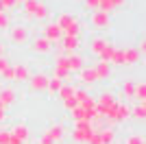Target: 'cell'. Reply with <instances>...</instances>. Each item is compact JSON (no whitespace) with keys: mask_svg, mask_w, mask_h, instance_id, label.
Instances as JSON below:
<instances>
[{"mask_svg":"<svg viewBox=\"0 0 146 144\" xmlns=\"http://www.w3.org/2000/svg\"><path fill=\"white\" fill-rule=\"evenodd\" d=\"M57 26L61 29V33L63 35H68V37H79L81 35V22L76 18H74L72 13H59V18H57Z\"/></svg>","mask_w":146,"mask_h":144,"instance_id":"6da1fadb","label":"cell"},{"mask_svg":"<svg viewBox=\"0 0 146 144\" xmlns=\"http://www.w3.org/2000/svg\"><path fill=\"white\" fill-rule=\"evenodd\" d=\"M129 116H131V107H129L124 101H118L116 105H113V109H111V111L105 116L103 120H105L109 127H113V125H122V122H127Z\"/></svg>","mask_w":146,"mask_h":144,"instance_id":"7a4b0ae2","label":"cell"},{"mask_svg":"<svg viewBox=\"0 0 146 144\" xmlns=\"http://www.w3.org/2000/svg\"><path fill=\"white\" fill-rule=\"evenodd\" d=\"M92 133H94V129H92V122L79 120V122H74V129L70 131V138H72L74 144H87V140H90Z\"/></svg>","mask_w":146,"mask_h":144,"instance_id":"3957f363","label":"cell"},{"mask_svg":"<svg viewBox=\"0 0 146 144\" xmlns=\"http://www.w3.org/2000/svg\"><path fill=\"white\" fill-rule=\"evenodd\" d=\"M116 103H118V98H116L113 92H103V94L96 98V105H94V107H96V114L100 116V118H105V116L113 109Z\"/></svg>","mask_w":146,"mask_h":144,"instance_id":"277c9868","label":"cell"},{"mask_svg":"<svg viewBox=\"0 0 146 144\" xmlns=\"http://www.w3.org/2000/svg\"><path fill=\"white\" fill-rule=\"evenodd\" d=\"M9 133H11V144H26L31 140V129L24 122H15L9 129Z\"/></svg>","mask_w":146,"mask_h":144,"instance_id":"5b68a950","label":"cell"},{"mask_svg":"<svg viewBox=\"0 0 146 144\" xmlns=\"http://www.w3.org/2000/svg\"><path fill=\"white\" fill-rule=\"evenodd\" d=\"M29 37H31V31L24 24H15V26L9 29V39H11L13 44H18V46H24V44L29 42Z\"/></svg>","mask_w":146,"mask_h":144,"instance_id":"8992f818","label":"cell"},{"mask_svg":"<svg viewBox=\"0 0 146 144\" xmlns=\"http://www.w3.org/2000/svg\"><path fill=\"white\" fill-rule=\"evenodd\" d=\"M48 74H44V72H35V74H31L29 77V90L31 92H46V85H48Z\"/></svg>","mask_w":146,"mask_h":144,"instance_id":"52a82bcc","label":"cell"},{"mask_svg":"<svg viewBox=\"0 0 146 144\" xmlns=\"http://www.w3.org/2000/svg\"><path fill=\"white\" fill-rule=\"evenodd\" d=\"M44 133H46V135H48V138L52 140L55 144H59V142H63L68 129H66V125H63V122H52V125H50Z\"/></svg>","mask_w":146,"mask_h":144,"instance_id":"ba28073f","label":"cell"},{"mask_svg":"<svg viewBox=\"0 0 146 144\" xmlns=\"http://www.w3.org/2000/svg\"><path fill=\"white\" fill-rule=\"evenodd\" d=\"M92 26H94L96 31L111 29V15L109 13H103V11H94L92 13Z\"/></svg>","mask_w":146,"mask_h":144,"instance_id":"9c48e42d","label":"cell"},{"mask_svg":"<svg viewBox=\"0 0 146 144\" xmlns=\"http://www.w3.org/2000/svg\"><path fill=\"white\" fill-rule=\"evenodd\" d=\"M52 77L59 79V81L70 79V70H68V66H66V55H63V53L55 59V70H52Z\"/></svg>","mask_w":146,"mask_h":144,"instance_id":"30bf717a","label":"cell"},{"mask_svg":"<svg viewBox=\"0 0 146 144\" xmlns=\"http://www.w3.org/2000/svg\"><path fill=\"white\" fill-rule=\"evenodd\" d=\"M42 37H46L50 44H59L61 37H63V33H61V29L57 26V22H50V24L44 26V35Z\"/></svg>","mask_w":146,"mask_h":144,"instance_id":"8fae6325","label":"cell"},{"mask_svg":"<svg viewBox=\"0 0 146 144\" xmlns=\"http://www.w3.org/2000/svg\"><path fill=\"white\" fill-rule=\"evenodd\" d=\"M59 50L63 55L76 53V50H79V37H68V35H63V37H61V42H59Z\"/></svg>","mask_w":146,"mask_h":144,"instance_id":"7c38bea8","label":"cell"},{"mask_svg":"<svg viewBox=\"0 0 146 144\" xmlns=\"http://www.w3.org/2000/svg\"><path fill=\"white\" fill-rule=\"evenodd\" d=\"M66 66H68V70H70V74H72V72H79L81 68H85V59H83V55H79V53L66 55Z\"/></svg>","mask_w":146,"mask_h":144,"instance_id":"4fadbf2b","label":"cell"},{"mask_svg":"<svg viewBox=\"0 0 146 144\" xmlns=\"http://www.w3.org/2000/svg\"><path fill=\"white\" fill-rule=\"evenodd\" d=\"M79 81H81L83 85H94V83H98V77H96V72H94V66L81 68V70H79Z\"/></svg>","mask_w":146,"mask_h":144,"instance_id":"5bb4252c","label":"cell"},{"mask_svg":"<svg viewBox=\"0 0 146 144\" xmlns=\"http://www.w3.org/2000/svg\"><path fill=\"white\" fill-rule=\"evenodd\" d=\"M18 98V92L13 90L11 85H7V87H0V103L5 105V107H11L13 103Z\"/></svg>","mask_w":146,"mask_h":144,"instance_id":"9a60e30c","label":"cell"},{"mask_svg":"<svg viewBox=\"0 0 146 144\" xmlns=\"http://www.w3.org/2000/svg\"><path fill=\"white\" fill-rule=\"evenodd\" d=\"M31 48H33V53H39V55H46L52 50V44L46 39V37H35L33 42H31Z\"/></svg>","mask_w":146,"mask_h":144,"instance_id":"2e32d148","label":"cell"},{"mask_svg":"<svg viewBox=\"0 0 146 144\" xmlns=\"http://www.w3.org/2000/svg\"><path fill=\"white\" fill-rule=\"evenodd\" d=\"M124 2H127V0H100L96 11L111 13V11H116V9H120V7H124Z\"/></svg>","mask_w":146,"mask_h":144,"instance_id":"e0dca14e","label":"cell"},{"mask_svg":"<svg viewBox=\"0 0 146 144\" xmlns=\"http://www.w3.org/2000/svg\"><path fill=\"white\" fill-rule=\"evenodd\" d=\"M94 72H96L98 81H103V79H109V77H111V66L107 63V61H100V59H98V63L94 66Z\"/></svg>","mask_w":146,"mask_h":144,"instance_id":"ac0fdd59","label":"cell"},{"mask_svg":"<svg viewBox=\"0 0 146 144\" xmlns=\"http://www.w3.org/2000/svg\"><path fill=\"white\" fill-rule=\"evenodd\" d=\"M13 72H15V81L22 83V81H29L31 77V70L26 63H13Z\"/></svg>","mask_w":146,"mask_h":144,"instance_id":"d6986e66","label":"cell"},{"mask_svg":"<svg viewBox=\"0 0 146 144\" xmlns=\"http://www.w3.org/2000/svg\"><path fill=\"white\" fill-rule=\"evenodd\" d=\"M98 133H100V142H103V144H116V140H118L113 127H103Z\"/></svg>","mask_w":146,"mask_h":144,"instance_id":"ffe728a7","label":"cell"},{"mask_svg":"<svg viewBox=\"0 0 146 144\" xmlns=\"http://www.w3.org/2000/svg\"><path fill=\"white\" fill-rule=\"evenodd\" d=\"M107 44H109V42H107V39H105L103 35H100V37H94V39L90 42V53L98 57V55H100V53L105 50V46H107Z\"/></svg>","mask_w":146,"mask_h":144,"instance_id":"44dd1931","label":"cell"},{"mask_svg":"<svg viewBox=\"0 0 146 144\" xmlns=\"http://www.w3.org/2000/svg\"><path fill=\"white\" fill-rule=\"evenodd\" d=\"M57 94H59L61 103H63V101H70V98H74V94H76V85H72V83H63V85H61V90L57 92Z\"/></svg>","mask_w":146,"mask_h":144,"instance_id":"7402d4cb","label":"cell"},{"mask_svg":"<svg viewBox=\"0 0 146 144\" xmlns=\"http://www.w3.org/2000/svg\"><path fill=\"white\" fill-rule=\"evenodd\" d=\"M142 55L137 53V48H124V66H135L137 61H140Z\"/></svg>","mask_w":146,"mask_h":144,"instance_id":"603a6c76","label":"cell"},{"mask_svg":"<svg viewBox=\"0 0 146 144\" xmlns=\"http://www.w3.org/2000/svg\"><path fill=\"white\" fill-rule=\"evenodd\" d=\"M129 118L137 120V122H144V118H146V103H137L135 107H131V116H129Z\"/></svg>","mask_w":146,"mask_h":144,"instance_id":"cb8c5ba5","label":"cell"},{"mask_svg":"<svg viewBox=\"0 0 146 144\" xmlns=\"http://www.w3.org/2000/svg\"><path fill=\"white\" fill-rule=\"evenodd\" d=\"M109 66H124V48H113V55H111V59H109Z\"/></svg>","mask_w":146,"mask_h":144,"instance_id":"d4e9b609","label":"cell"},{"mask_svg":"<svg viewBox=\"0 0 146 144\" xmlns=\"http://www.w3.org/2000/svg\"><path fill=\"white\" fill-rule=\"evenodd\" d=\"M48 15H50L48 5H44V2H37V7H35V11H33V18H31V20H46Z\"/></svg>","mask_w":146,"mask_h":144,"instance_id":"484cf974","label":"cell"},{"mask_svg":"<svg viewBox=\"0 0 146 144\" xmlns=\"http://www.w3.org/2000/svg\"><path fill=\"white\" fill-rule=\"evenodd\" d=\"M133 98L137 103H146V83L140 81V83H135V92H133Z\"/></svg>","mask_w":146,"mask_h":144,"instance_id":"4316f807","label":"cell"},{"mask_svg":"<svg viewBox=\"0 0 146 144\" xmlns=\"http://www.w3.org/2000/svg\"><path fill=\"white\" fill-rule=\"evenodd\" d=\"M61 85H63V81H59V79H55V77H50V79H48V85H46V92H48V94H57V92L61 90Z\"/></svg>","mask_w":146,"mask_h":144,"instance_id":"83f0119b","label":"cell"},{"mask_svg":"<svg viewBox=\"0 0 146 144\" xmlns=\"http://www.w3.org/2000/svg\"><path fill=\"white\" fill-rule=\"evenodd\" d=\"M37 2H39V0H24V2H22V7H24V15H26V18H33V11H35Z\"/></svg>","mask_w":146,"mask_h":144,"instance_id":"f1b7e54d","label":"cell"},{"mask_svg":"<svg viewBox=\"0 0 146 144\" xmlns=\"http://www.w3.org/2000/svg\"><path fill=\"white\" fill-rule=\"evenodd\" d=\"M113 48H116V46H113V44H107V46H105V50H103V53H100V55H98V59H100V61H107V63H109V59H111V55H113Z\"/></svg>","mask_w":146,"mask_h":144,"instance_id":"f546056e","label":"cell"},{"mask_svg":"<svg viewBox=\"0 0 146 144\" xmlns=\"http://www.w3.org/2000/svg\"><path fill=\"white\" fill-rule=\"evenodd\" d=\"M133 92H135L133 81H127V83L122 85V96H124V98H133Z\"/></svg>","mask_w":146,"mask_h":144,"instance_id":"4dcf8cb0","label":"cell"},{"mask_svg":"<svg viewBox=\"0 0 146 144\" xmlns=\"http://www.w3.org/2000/svg\"><path fill=\"white\" fill-rule=\"evenodd\" d=\"M124 144H144V135H142V133H131V135L124 140Z\"/></svg>","mask_w":146,"mask_h":144,"instance_id":"1f68e13d","label":"cell"},{"mask_svg":"<svg viewBox=\"0 0 146 144\" xmlns=\"http://www.w3.org/2000/svg\"><path fill=\"white\" fill-rule=\"evenodd\" d=\"M0 144H11V133L5 127H0Z\"/></svg>","mask_w":146,"mask_h":144,"instance_id":"d6a6232c","label":"cell"},{"mask_svg":"<svg viewBox=\"0 0 146 144\" xmlns=\"http://www.w3.org/2000/svg\"><path fill=\"white\" fill-rule=\"evenodd\" d=\"M9 24H11V20H9V13H0V31L2 29H9Z\"/></svg>","mask_w":146,"mask_h":144,"instance_id":"836d02e7","label":"cell"},{"mask_svg":"<svg viewBox=\"0 0 146 144\" xmlns=\"http://www.w3.org/2000/svg\"><path fill=\"white\" fill-rule=\"evenodd\" d=\"M9 66H11V61L7 59V57H0V77H2L7 70H9Z\"/></svg>","mask_w":146,"mask_h":144,"instance_id":"e575fe53","label":"cell"},{"mask_svg":"<svg viewBox=\"0 0 146 144\" xmlns=\"http://www.w3.org/2000/svg\"><path fill=\"white\" fill-rule=\"evenodd\" d=\"M87 144H103V142H100V133L94 131V133L90 135V140H87Z\"/></svg>","mask_w":146,"mask_h":144,"instance_id":"d590c367","label":"cell"},{"mask_svg":"<svg viewBox=\"0 0 146 144\" xmlns=\"http://www.w3.org/2000/svg\"><path fill=\"white\" fill-rule=\"evenodd\" d=\"M63 107H66V111H72V109L79 107V105H76V101H74V98H70V101H63Z\"/></svg>","mask_w":146,"mask_h":144,"instance_id":"8d00e7d4","label":"cell"},{"mask_svg":"<svg viewBox=\"0 0 146 144\" xmlns=\"http://www.w3.org/2000/svg\"><path fill=\"white\" fill-rule=\"evenodd\" d=\"M2 77H5L7 81H15V72H13V63L9 66V70H7L5 74H2Z\"/></svg>","mask_w":146,"mask_h":144,"instance_id":"74e56055","label":"cell"},{"mask_svg":"<svg viewBox=\"0 0 146 144\" xmlns=\"http://www.w3.org/2000/svg\"><path fill=\"white\" fill-rule=\"evenodd\" d=\"M98 2H100V0H85V7L90 9V11H96V9H98Z\"/></svg>","mask_w":146,"mask_h":144,"instance_id":"f35d334b","label":"cell"},{"mask_svg":"<svg viewBox=\"0 0 146 144\" xmlns=\"http://www.w3.org/2000/svg\"><path fill=\"white\" fill-rule=\"evenodd\" d=\"M0 2H2V7H5V11H7V9H13V7H18V2H15V0H0Z\"/></svg>","mask_w":146,"mask_h":144,"instance_id":"ab89813d","label":"cell"},{"mask_svg":"<svg viewBox=\"0 0 146 144\" xmlns=\"http://www.w3.org/2000/svg\"><path fill=\"white\" fill-rule=\"evenodd\" d=\"M37 144H55V142H52L46 133H42V135H39V140H37Z\"/></svg>","mask_w":146,"mask_h":144,"instance_id":"60d3db41","label":"cell"},{"mask_svg":"<svg viewBox=\"0 0 146 144\" xmlns=\"http://www.w3.org/2000/svg\"><path fill=\"white\" fill-rule=\"evenodd\" d=\"M137 53H140V55H144V53H146V39H142V42H140V48H137Z\"/></svg>","mask_w":146,"mask_h":144,"instance_id":"b9f144b4","label":"cell"},{"mask_svg":"<svg viewBox=\"0 0 146 144\" xmlns=\"http://www.w3.org/2000/svg\"><path fill=\"white\" fill-rule=\"evenodd\" d=\"M5 118H7V109L2 107V109H0V122H2V120H5Z\"/></svg>","mask_w":146,"mask_h":144,"instance_id":"7bdbcfd3","label":"cell"},{"mask_svg":"<svg viewBox=\"0 0 146 144\" xmlns=\"http://www.w3.org/2000/svg\"><path fill=\"white\" fill-rule=\"evenodd\" d=\"M0 57H5V44L0 42Z\"/></svg>","mask_w":146,"mask_h":144,"instance_id":"ee69618b","label":"cell"},{"mask_svg":"<svg viewBox=\"0 0 146 144\" xmlns=\"http://www.w3.org/2000/svg\"><path fill=\"white\" fill-rule=\"evenodd\" d=\"M15 2H18V5H22V2H24V0H15Z\"/></svg>","mask_w":146,"mask_h":144,"instance_id":"f6af8a7d","label":"cell"},{"mask_svg":"<svg viewBox=\"0 0 146 144\" xmlns=\"http://www.w3.org/2000/svg\"><path fill=\"white\" fill-rule=\"evenodd\" d=\"M2 107H5V105H2V103H0V109H2ZM5 109H7V107H5Z\"/></svg>","mask_w":146,"mask_h":144,"instance_id":"bcb514c9","label":"cell"}]
</instances>
